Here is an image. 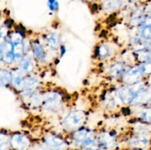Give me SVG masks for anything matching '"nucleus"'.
<instances>
[{"label":"nucleus","mask_w":151,"mask_h":150,"mask_svg":"<svg viewBox=\"0 0 151 150\" xmlns=\"http://www.w3.org/2000/svg\"><path fill=\"white\" fill-rule=\"evenodd\" d=\"M72 140L75 146L83 150H100L97 135L91 129L81 127L72 132Z\"/></svg>","instance_id":"1"},{"label":"nucleus","mask_w":151,"mask_h":150,"mask_svg":"<svg viewBox=\"0 0 151 150\" xmlns=\"http://www.w3.org/2000/svg\"><path fill=\"white\" fill-rule=\"evenodd\" d=\"M86 119L87 115L84 110H72L63 118L62 125L66 130L74 132L83 126Z\"/></svg>","instance_id":"2"},{"label":"nucleus","mask_w":151,"mask_h":150,"mask_svg":"<svg viewBox=\"0 0 151 150\" xmlns=\"http://www.w3.org/2000/svg\"><path fill=\"white\" fill-rule=\"evenodd\" d=\"M43 95V107L47 111L58 113L63 109L64 100L61 94L57 91H48Z\"/></svg>","instance_id":"3"},{"label":"nucleus","mask_w":151,"mask_h":150,"mask_svg":"<svg viewBox=\"0 0 151 150\" xmlns=\"http://www.w3.org/2000/svg\"><path fill=\"white\" fill-rule=\"evenodd\" d=\"M43 144L47 150H67L69 144L61 136L48 133L43 138Z\"/></svg>","instance_id":"4"},{"label":"nucleus","mask_w":151,"mask_h":150,"mask_svg":"<svg viewBox=\"0 0 151 150\" xmlns=\"http://www.w3.org/2000/svg\"><path fill=\"white\" fill-rule=\"evenodd\" d=\"M0 59L1 61L7 66L14 63L13 45L8 38L1 40L0 46Z\"/></svg>","instance_id":"5"},{"label":"nucleus","mask_w":151,"mask_h":150,"mask_svg":"<svg viewBox=\"0 0 151 150\" xmlns=\"http://www.w3.org/2000/svg\"><path fill=\"white\" fill-rule=\"evenodd\" d=\"M9 144L13 150H27L30 146V140L22 132H14L9 139Z\"/></svg>","instance_id":"6"},{"label":"nucleus","mask_w":151,"mask_h":150,"mask_svg":"<svg viewBox=\"0 0 151 150\" xmlns=\"http://www.w3.org/2000/svg\"><path fill=\"white\" fill-rule=\"evenodd\" d=\"M139 65L129 68L126 73L122 76V82L126 85H133L140 83L144 77Z\"/></svg>","instance_id":"7"},{"label":"nucleus","mask_w":151,"mask_h":150,"mask_svg":"<svg viewBox=\"0 0 151 150\" xmlns=\"http://www.w3.org/2000/svg\"><path fill=\"white\" fill-rule=\"evenodd\" d=\"M100 149L108 150L114 148L116 144V135L112 132L104 131L97 135Z\"/></svg>","instance_id":"8"},{"label":"nucleus","mask_w":151,"mask_h":150,"mask_svg":"<svg viewBox=\"0 0 151 150\" xmlns=\"http://www.w3.org/2000/svg\"><path fill=\"white\" fill-rule=\"evenodd\" d=\"M149 141L150 138L147 134L144 132H138L131 136L128 140V145L133 148L142 149L148 145Z\"/></svg>","instance_id":"9"},{"label":"nucleus","mask_w":151,"mask_h":150,"mask_svg":"<svg viewBox=\"0 0 151 150\" xmlns=\"http://www.w3.org/2000/svg\"><path fill=\"white\" fill-rule=\"evenodd\" d=\"M129 69L126 63L123 61H118L111 65L109 68V74L114 78H122Z\"/></svg>","instance_id":"10"},{"label":"nucleus","mask_w":151,"mask_h":150,"mask_svg":"<svg viewBox=\"0 0 151 150\" xmlns=\"http://www.w3.org/2000/svg\"><path fill=\"white\" fill-rule=\"evenodd\" d=\"M31 49L34 57L40 63H44L47 59V53L44 46L38 40H35L31 43Z\"/></svg>","instance_id":"11"},{"label":"nucleus","mask_w":151,"mask_h":150,"mask_svg":"<svg viewBox=\"0 0 151 150\" xmlns=\"http://www.w3.org/2000/svg\"><path fill=\"white\" fill-rule=\"evenodd\" d=\"M35 63L32 57L27 52L24 54L19 63V69L24 74H30L34 71Z\"/></svg>","instance_id":"12"},{"label":"nucleus","mask_w":151,"mask_h":150,"mask_svg":"<svg viewBox=\"0 0 151 150\" xmlns=\"http://www.w3.org/2000/svg\"><path fill=\"white\" fill-rule=\"evenodd\" d=\"M44 42L50 49L57 51L60 45V37L55 32H50L44 37Z\"/></svg>","instance_id":"13"},{"label":"nucleus","mask_w":151,"mask_h":150,"mask_svg":"<svg viewBox=\"0 0 151 150\" xmlns=\"http://www.w3.org/2000/svg\"><path fill=\"white\" fill-rule=\"evenodd\" d=\"M13 71V81L12 85L15 89L22 92L23 89L24 81V74L22 72V71L18 68L15 70H12Z\"/></svg>","instance_id":"14"},{"label":"nucleus","mask_w":151,"mask_h":150,"mask_svg":"<svg viewBox=\"0 0 151 150\" xmlns=\"http://www.w3.org/2000/svg\"><path fill=\"white\" fill-rule=\"evenodd\" d=\"M13 81V71L12 70L2 68L0 70V85L2 88H8L12 85Z\"/></svg>","instance_id":"15"},{"label":"nucleus","mask_w":151,"mask_h":150,"mask_svg":"<svg viewBox=\"0 0 151 150\" xmlns=\"http://www.w3.org/2000/svg\"><path fill=\"white\" fill-rule=\"evenodd\" d=\"M137 118L143 123L151 124V107H144L137 111Z\"/></svg>","instance_id":"16"},{"label":"nucleus","mask_w":151,"mask_h":150,"mask_svg":"<svg viewBox=\"0 0 151 150\" xmlns=\"http://www.w3.org/2000/svg\"><path fill=\"white\" fill-rule=\"evenodd\" d=\"M97 56L100 60H105L108 58L111 54V48L110 45L106 43H103L100 44L97 49Z\"/></svg>","instance_id":"17"},{"label":"nucleus","mask_w":151,"mask_h":150,"mask_svg":"<svg viewBox=\"0 0 151 150\" xmlns=\"http://www.w3.org/2000/svg\"><path fill=\"white\" fill-rule=\"evenodd\" d=\"M118 100L120 101L117 94H116V91L114 93H108L106 95V97L104 98L105 105L106 106L107 108L114 109L117 105Z\"/></svg>","instance_id":"18"},{"label":"nucleus","mask_w":151,"mask_h":150,"mask_svg":"<svg viewBox=\"0 0 151 150\" xmlns=\"http://www.w3.org/2000/svg\"><path fill=\"white\" fill-rule=\"evenodd\" d=\"M140 37L145 40H151V24L143 25L140 29Z\"/></svg>","instance_id":"19"},{"label":"nucleus","mask_w":151,"mask_h":150,"mask_svg":"<svg viewBox=\"0 0 151 150\" xmlns=\"http://www.w3.org/2000/svg\"><path fill=\"white\" fill-rule=\"evenodd\" d=\"M139 65L140 69H141L145 76L151 74V61L140 63Z\"/></svg>","instance_id":"20"},{"label":"nucleus","mask_w":151,"mask_h":150,"mask_svg":"<svg viewBox=\"0 0 151 150\" xmlns=\"http://www.w3.org/2000/svg\"><path fill=\"white\" fill-rule=\"evenodd\" d=\"M0 35H1V39L4 40L7 38L9 36V28L8 26L6 24L2 25L1 27V30H0Z\"/></svg>","instance_id":"21"},{"label":"nucleus","mask_w":151,"mask_h":150,"mask_svg":"<svg viewBox=\"0 0 151 150\" xmlns=\"http://www.w3.org/2000/svg\"><path fill=\"white\" fill-rule=\"evenodd\" d=\"M49 7L52 11H54L58 8V4L56 0H49Z\"/></svg>","instance_id":"22"},{"label":"nucleus","mask_w":151,"mask_h":150,"mask_svg":"<svg viewBox=\"0 0 151 150\" xmlns=\"http://www.w3.org/2000/svg\"><path fill=\"white\" fill-rule=\"evenodd\" d=\"M145 46H146V49L149 50V51H151V40H145Z\"/></svg>","instance_id":"23"}]
</instances>
